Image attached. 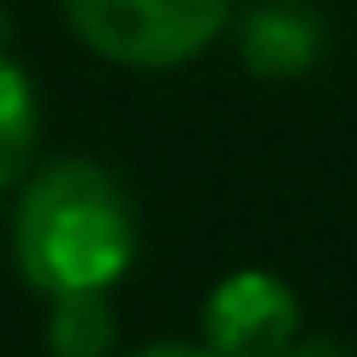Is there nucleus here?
<instances>
[{"instance_id":"f257e3e1","label":"nucleus","mask_w":357,"mask_h":357,"mask_svg":"<svg viewBox=\"0 0 357 357\" xmlns=\"http://www.w3.org/2000/svg\"><path fill=\"white\" fill-rule=\"evenodd\" d=\"M13 262L24 286L107 292L137 262V208L102 161H54L13 203Z\"/></svg>"},{"instance_id":"f03ea898","label":"nucleus","mask_w":357,"mask_h":357,"mask_svg":"<svg viewBox=\"0 0 357 357\" xmlns=\"http://www.w3.org/2000/svg\"><path fill=\"white\" fill-rule=\"evenodd\" d=\"M232 0H66L77 42L131 72L185 66L227 30Z\"/></svg>"},{"instance_id":"7ed1b4c3","label":"nucleus","mask_w":357,"mask_h":357,"mask_svg":"<svg viewBox=\"0 0 357 357\" xmlns=\"http://www.w3.org/2000/svg\"><path fill=\"white\" fill-rule=\"evenodd\" d=\"M298 292L268 274L238 268L203 298V345L215 357H280L298 340Z\"/></svg>"},{"instance_id":"20e7f679","label":"nucleus","mask_w":357,"mask_h":357,"mask_svg":"<svg viewBox=\"0 0 357 357\" xmlns=\"http://www.w3.org/2000/svg\"><path fill=\"white\" fill-rule=\"evenodd\" d=\"M238 54L256 77H298L321 54V18L304 0H262L238 30Z\"/></svg>"},{"instance_id":"39448f33","label":"nucleus","mask_w":357,"mask_h":357,"mask_svg":"<svg viewBox=\"0 0 357 357\" xmlns=\"http://www.w3.org/2000/svg\"><path fill=\"white\" fill-rule=\"evenodd\" d=\"M36 137H42V107H36V84L24 77V66L0 48V191H13L36 161Z\"/></svg>"},{"instance_id":"423d86ee","label":"nucleus","mask_w":357,"mask_h":357,"mask_svg":"<svg viewBox=\"0 0 357 357\" xmlns=\"http://www.w3.org/2000/svg\"><path fill=\"white\" fill-rule=\"evenodd\" d=\"M48 351L54 357H107L114 304L107 292H54L48 298Z\"/></svg>"},{"instance_id":"0eeeda50","label":"nucleus","mask_w":357,"mask_h":357,"mask_svg":"<svg viewBox=\"0 0 357 357\" xmlns=\"http://www.w3.org/2000/svg\"><path fill=\"white\" fill-rule=\"evenodd\" d=\"M126 357H215L208 345H185V340H155V345H137Z\"/></svg>"},{"instance_id":"6e6552de","label":"nucleus","mask_w":357,"mask_h":357,"mask_svg":"<svg viewBox=\"0 0 357 357\" xmlns=\"http://www.w3.org/2000/svg\"><path fill=\"white\" fill-rule=\"evenodd\" d=\"M280 357H357L351 345H340V340H292Z\"/></svg>"}]
</instances>
